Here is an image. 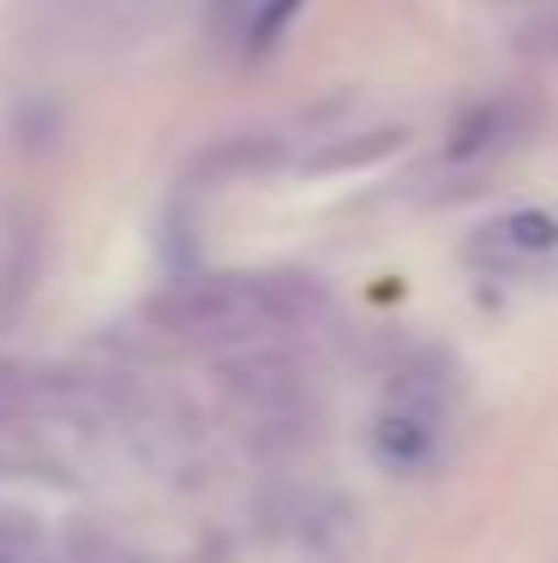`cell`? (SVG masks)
Wrapping results in <instances>:
<instances>
[{"label":"cell","mask_w":558,"mask_h":563,"mask_svg":"<svg viewBox=\"0 0 558 563\" xmlns=\"http://www.w3.org/2000/svg\"><path fill=\"white\" fill-rule=\"evenodd\" d=\"M330 312L313 276H198L151 306V324L180 342H259L276 330H307Z\"/></svg>","instance_id":"cell-1"},{"label":"cell","mask_w":558,"mask_h":563,"mask_svg":"<svg viewBox=\"0 0 558 563\" xmlns=\"http://www.w3.org/2000/svg\"><path fill=\"white\" fill-rule=\"evenodd\" d=\"M552 252H558V217H547V210H511V217L486 222L469 240V258L493 264V271H523V264H540Z\"/></svg>","instance_id":"cell-2"},{"label":"cell","mask_w":558,"mask_h":563,"mask_svg":"<svg viewBox=\"0 0 558 563\" xmlns=\"http://www.w3.org/2000/svg\"><path fill=\"white\" fill-rule=\"evenodd\" d=\"M372 455H379L391 474H420L438 455V413L391 401V408L372 420Z\"/></svg>","instance_id":"cell-3"},{"label":"cell","mask_w":558,"mask_h":563,"mask_svg":"<svg viewBox=\"0 0 558 563\" xmlns=\"http://www.w3.org/2000/svg\"><path fill=\"white\" fill-rule=\"evenodd\" d=\"M396 144H403V132L396 126H379V132H342V139H325L318 151L307 156V174H342V168H366L379 163V156H391Z\"/></svg>","instance_id":"cell-4"},{"label":"cell","mask_w":558,"mask_h":563,"mask_svg":"<svg viewBox=\"0 0 558 563\" xmlns=\"http://www.w3.org/2000/svg\"><path fill=\"white\" fill-rule=\"evenodd\" d=\"M295 12H300V0H252L247 7V48L252 55H271L276 43H283V31L295 24Z\"/></svg>","instance_id":"cell-5"},{"label":"cell","mask_w":558,"mask_h":563,"mask_svg":"<svg viewBox=\"0 0 558 563\" xmlns=\"http://www.w3.org/2000/svg\"><path fill=\"white\" fill-rule=\"evenodd\" d=\"M252 0H210V19H217V31H234V24L247 19Z\"/></svg>","instance_id":"cell-6"},{"label":"cell","mask_w":558,"mask_h":563,"mask_svg":"<svg viewBox=\"0 0 558 563\" xmlns=\"http://www.w3.org/2000/svg\"><path fill=\"white\" fill-rule=\"evenodd\" d=\"M0 563H24V558H19V545H7V540H0Z\"/></svg>","instance_id":"cell-7"}]
</instances>
